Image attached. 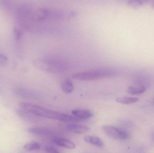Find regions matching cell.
<instances>
[{
	"instance_id": "obj_1",
	"label": "cell",
	"mask_w": 154,
	"mask_h": 153,
	"mask_svg": "<svg viewBox=\"0 0 154 153\" xmlns=\"http://www.w3.org/2000/svg\"><path fill=\"white\" fill-rule=\"evenodd\" d=\"M21 108L27 110L41 118L55 119L65 122H79V119L73 115H69L49 109L47 108L29 102H21Z\"/></svg>"
},
{
	"instance_id": "obj_2",
	"label": "cell",
	"mask_w": 154,
	"mask_h": 153,
	"mask_svg": "<svg viewBox=\"0 0 154 153\" xmlns=\"http://www.w3.org/2000/svg\"><path fill=\"white\" fill-rule=\"evenodd\" d=\"M117 75L116 71L113 69H105L76 73L73 75L72 77L75 80L79 81H89L110 78Z\"/></svg>"
},
{
	"instance_id": "obj_3",
	"label": "cell",
	"mask_w": 154,
	"mask_h": 153,
	"mask_svg": "<svg viewBox=\"0 0 154 153\" xmlns=\"http://www.w3.org/2000/svg\"><path fill=\"white\" fill-rule=\"evenodd\" d=\"M102 130L110 138L117 140H125L130 137L129 133L125 129L115 126L106 125L102 127Z\"/></svg>"
},
{
	"instance_id": "obj_4",
	"label": "cell",
	"mask_w": 154,
	"mask_h": 153,
	"mask_svg": "<svg viewBox=\"0 0 154 153\" xmlns=\"http://www.w3.org/2000/svg\"><path fill=\"white\" fill-rule=\"evenodd\" d=\"M12 90L15 95L22 99H37L39 97V94L35 92L22 87H14Z\"/></svg>"
},
{
	"instance_id": "obj_5",
	"label": "cell",
	"mask_w": 154,
	"mask_h": 153,
	"mask_svg": "<svg viewBox=\"0 0 154 153\" xmlns=\"http://www.w3.org/2000/svg\"><path fill=\"white\" fill-rule=\"evenodd\" d=\"M16 113L22 119L30 123H37L41 120L40 117L27 110L21 108L20 109H18L16 110Z\"/></svg>"
},
{
	"instance_id": "obj_6",
	"label": "cell",
	"mask_w": 154,
	"mask_h": 153,
	"mask_svg": "<svg viewBox=\"0 0 154 153\" xmlns=\"http://www.w3.org/2000/svg\"><path fill=\"white\" fill-rule=\"evenodd\" d=\"M38 66H39L42 70L52 72H60L65 70L64 66L57 63H38Z\"/></svg>"
},
{
	"instance_id": "obj_7",
	"label": "cell",
	"mask_w": 154,
	"mask_h": 153,
	"mask_svg": "<svg viewBox=\"0 0 154 153\" xmlns=\"http://www.w3.org/2000/svg\"><path fill=\"white\" fill-rule=\"evenodd\" d=\"M73 116L80 120H87L91 118L93 116V113L89 110L86 109H76L72 111Z\"/></svg>"
},
{
	"instance_id": "obj_8",
	"label": "cell",
	"mask_w": 154,
	"mask_h": 153,
	"mask_svg": "<svg viewBox=\"0 0 154 153\" xmlns=\"http://www.w3.org/2000/svg\"><path fill=\"white\" fill-rule=\"evenodd\" d=\"M53 142L56 145L64 148L73 149L76 147L75 143L71 140L67 138L60 137H55L53 139Z\"/></svg>"
},
{
	"instance_id": "obj_9",
	"label": "cell",
	"mask_w": 154,
	"mask_h": 153,
	"mask_svg": "<svg viewBox=\"0 0 154 153\" xmlns=\"http://www.w3.org/2000/svg\"><path fill=\"white\" fill-rule=\"evenodd\" d=\"M28 132L31 134L41 137L49 136L51 134V131L48 128L41 127L30 128Z\"/></svg>"
},
{
	"instance_id": "obj_10",
	"label": "cell",
	"mask_w": 154,
	"mask_h": 153,
	"mask_svg": "<svg viewBox=\"0 0 154 153\" xmlns=\"http://www.w3.org/2000/svg\"><path fill=\"white\" fill-rule=\"evenodd\" d=\"M67 128L69 131L77 134H83L89 131L90 128L86 125L78 124L69 125Z\"/></svg>"
},
{
	"instance_id": "obj_11",
	"label": "cell",
	"mask_w": 154,
	"mask_h": 153,
	"mask_svg": "<svg viewBox=\"0 0 154 153\" xmlns=\"http://www.w3.org/2000/svg\"><path fill=\"white\" fill-rule=\"evenodd\" d=\"M84 140L86 143L100 148H103L105 146L104 142L98 137L95 136H87L84 137Z\"/></svg>"
},
{
	"instance_id": "obj_12",
	"label": "cell",
	"mask_w": 154,
	"mask_h": 153,
	"mask_svg": "<svg viewBox=\"0 0 154 153\" xmlns=\"http://www.w3.org/2000/svg\"><path fill=\"white\" fill-rule=\"evenodd\" d=\"M49 11L46 8H40L35 11L33 19L36 21H41L46 19L49 15Z\"/></svg>"
},
{
	"instance_id": "obj_13",
	"label": "cell",
	"mask_w": 154,
	"mask_h": 153,
	"mask_svg": "<svg viewBox=\"0 0 154 153\" xmlns=\"http://www.w3.org/2000/svg\"><path fill=\"white\" fill-rule=\"evenodd\" d=\"M61 88L62 91L65 93H70L74 90V84L71 80L66 79L61 82Z\"/></svg>"
},
{
	"instance_id": "obj_14",
	"label": "cell",
	"mask_w": 154,
	"mask_h": 153,
	"mask_svg": "<svg viewBox=\"0 0 154 153\" xmlns=\"http://www.w3.org/2000/svg\"><path fill=\"white\" fill-rule=\"evenodd\" d=\"M138 99L136 97H120L116 99L118 103L124 105L134 104L138 101Z\"/></svg>"
},
{
	"instance_id": "obj_15",
	"label": "cell",
	"mask_w": 154,
	"mask_h": 153,
	"mask_svg": "<svg viewBox=\"0 0 154 153\" xmlns=\"http://www.w3.org/2000/svg\"><path fill=\"white\" fill-rule=\"evenodd\" d=\"M146 87L144 85L138 87H129L128 88L127 92L128 93L132 95L142 94L146 91Z\"/></svg>"
},
{
	"instance_id": "obj_16",
	"label": "cell",
	"mask_w": 154,
	"mask_h": 153,
	"mask_svg": "<svg viewBox=\"0 0 154 153\" xmlns=\"http://www.w3.org/2000/svg\"><path fill=\"white\" fill-rule=\"evenodd\" d=\"M41 146L38 142H30L27 143L24 145L23 148L26 151L28 152H32V151H37L40 149Z\"/></svg>"
},
{
	"instance_id": "obj_17",
	"label": "cell",
	"mask_w": 154,
	"mask_h": 153,
	"mask_svg": "<svg viewBox=\"0 0 154 153\" xmlns=\"http://www.w3.org/2000/svg\"><path fill=\"white\" fill-rule=\"evenodd\" d=\"M127 4L128 6L133 9H137L143 4V2L142 0H128Z\"/></svg>"
},
{
	"instance_id": "obj_18",
	"label": "cell",
	"mask_w": 154,
	"mask_h": 153,
	"mask_svg": "<svg viewBox=\"0 0 154 153\" xmlns=\"http://www.w3.org/2000/svg\"><path fill=\"white\" fill-rule=\"evenodd\" d=\"M44 150H45V152L48 153H59L60 152L57 148L53 147V146H46L44 148Z\"/></svg>"
},
{
	"instance_id": "obj_19",
	"label": "cell",
	"mask_w": 154,
	"mask_h": 153,
	"mask_svg": "<svg viewBox=\"0 0 154 153\" xmlns=\"http://www.w3.org/2000/svg\"><path fill=\"white\" fill-rule=\"evenodd\" d=\"M14 36L16 40H19L20 39L22 36V33L20 30L18 29H14L13 31Z\"/></svg>"
},
{
	"instance_id": "obj_20",
	"label": "cell",
	"mask_w": 154,
	"mask_h": 153,
	"mask_svg": "<svg viewBox=\"0 0 154 153\" xmlns=\"http://www.w3.org/2000/svg\"><path fill=\"white\" fill-rule=\"evenodd\" d=\"M8 59L7 57L3 54H0V65H4L7 63Z\"/></svg>"
},
{
	"instance_id": "obj_21",
	"label": "cell",
	"mask_w": 154,
	"mask_h": 153,
	"mask_svg": "<svg viewBox=\"0 0 154 153\" xmlns=\"http://www.w3.org/2000/svg\"><path fill=\"white\" fill-rule=\"evenodd\" d=\"M152 137L153 141L154 142V133L153 134L152 136Z\"/></svg>"
},
{
	"instance_id": "obj_22",
	"label": "cell",
	"mask_w": 154,
	"mask_h": 153,
	"mask_svg": "<svg viewBox=\"0 0 154 153\" xmlns=\"http://www.w3.org/2000/svg\"><path fill=\"white\" fill-rule=\"evenodd\" d=\"M152 7L154 9V2L152 4Z\"/></svg>"
},
{
	"instance_id": "obj_23",
	"label": "cell",
	"mask_w": 154,
	"mask_h": 153,
	"mask_svg": "<svg viewBox=\"0 0 154 153\" xmlns=\"http://www.w3.org/2000/svg\"><path fill=\"white\" fill-rule=\"evenodd\" d=\"M153 102H154V99Z\"/></svg>"
}]
</instances>
